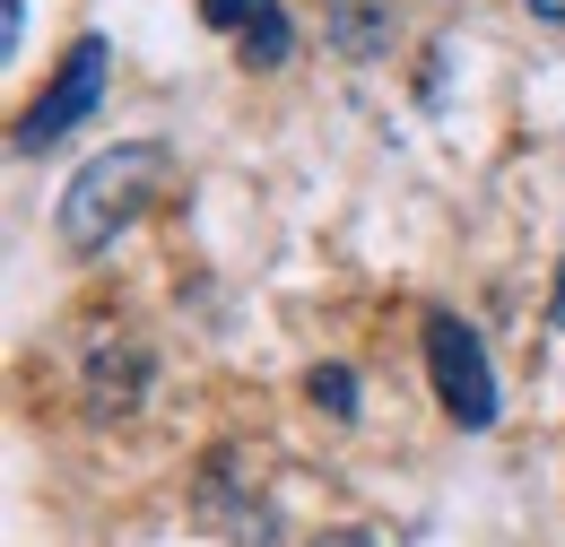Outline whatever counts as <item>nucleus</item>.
Instances as JSON below:
<instances>
[{"mask_svg": "<svg viewBox=\"0 0 565 547\" xmlns=\"http://www.w3.org/2000/svg\"><path fill=\"white\" fill-rule=\"evenodd\" d=\"M166 174H174V157L157 148V139H122V148H105V157H87L71 174V192L53 208V226H62V253H105L114 235H131L148 217V201L166 192Z\"/></svg>", "mask_w": 565, "mask_h": 547, "instance_id": "f257e3e1", "label": "nucleus"}, {"mask_svg": "<svg viewBox=\"0 0 565 547\" xmlns=\"http://www.w3.org/2000/svg\"><path fill=\"white\" fill-rule=\"evenodd\" d=\"M426 374H435V400L452 426H470V435L495 426V365L461 313H426Z\"/></svg>", "mask_w": 565, "mask_h": 547, "instance_id": "f03ea898", "label": "nucleus"}, {"mask_svg": "<svg viewBox=\"0 0 565 547\" xmlns=\"http://www.w3.org/2000/svg\"><path fill=\"white\" fill-rule=\"evenodd\" d=\"M105 69H114V44H105V35H78L71 53H62V69H53V87L18 114V148H26V157L62 148V139L105 105Z\"/></svg>", "mask_w": 565, "mask_h": 547, "instance_id": "7ed1b4c3", "label": "nucleus"}, {"mask_svg": "<svg viewBox=\"0 0 565 547\" xmlns=\"http://www.w3.org/2000/svg\"><path fill=\"white\" fill-rule=\"evenodd\" d=\"M201 18L226 26V35L244 44V62H253V69H279L287 53H296V26H287L279 0H201Z\"/></svg>", "mask_w": 565, "mask_h": 547, "instance_id": "20e7f679", "label": "nucleus"}, {"mask_svg": "<svg viewBox=\"0 0 565 547\" xmlns=\"http://www.w3.org/2000/svg\"><path fill=\"white\" fill-rule=\"evenodd\" d=\"M305 400L349 426V417H356V374H349V365H313V374H305Z\"/></svg>", "mask_w": 565, "mask_h": 547, "instance_id": "39448f33", "label": "nucleus"}, {"mask_svg": "<svg viewBox=\"0 0 565 547\" xmlns=\"http://www.w3.org/2000/svg\"><path fill=\"white\" fill-rule=\"evenodd\" d=\"M0 35H9V53L26 44V0H0Z\"/></svg>", "mask_w": 565, "mask_h": 547, "instance_id": "423d86ee", "label": "nucleus"}, {"mask_svg": "<svg viewBox=\"0 0 565 547\" xmlns=\"http://www.w3.org/2000/svg\"><path fill=\"white\" fill-rule=\"evenodd\" d=\"M313 547H374V539H365V530H322Z\"/></svg>", "mask_w": 565, "mask_h": 547, "instance_id": "0eeeda50", "label": "nucleus"}, {"mask_svg": "<svg viewBox=\"0 0 565 547\" xmlns=\"http://www.w3.org/2000/svg\"><path fill=\"white\" fill-rule=\"evenodd\" d=\"M548 322L565 331V261H557V287H548Z\"/></svg>", "mask_w": 565, "mask_h": 547, "instance_id": "6e6552de", "label": "nucleus"}, {"mask_svg": "<svg viewBox=\"0 0 565 547\" xmlns=\"http://www.w3.org/2000/svg\"><path fill=\"white\" fill-rule=\"evenodd\" d=\"M531 18H548V26H565V0H531Z\"/></svg>", "mask_w": 565, "mask_h": 547, "instance_id": "1a4fd4ad", "label": "nucleus"}]
</instances>
